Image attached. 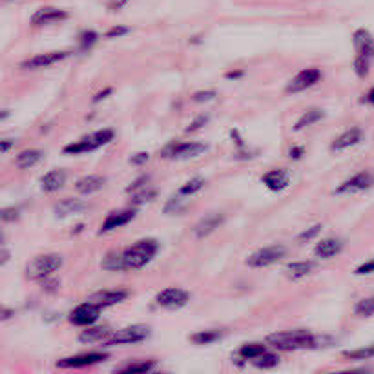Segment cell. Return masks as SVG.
<instances>
[{
    "mask_svg": "<svg viewBox=\"0 0 374 374\" xmlns=\"http://www.w3.org/2000/svg\"><path fill=\"white\" fill-rule=\"evenodd\" d=\"M218 97L214 90H206V91H196L192 95L193 103H208V101H214Z\"/></svg>",
    "mask_w": 374,
    "mask_h": 374,
    "instance_id": "cell-43",
    "label": "cell"
},
{
    "mask_svg": "<svg viewBox=\"0 0 374 374\" xmlns=\"http://www.w3.org/2000/svg\"><path fill=\"white\" fill-rule=\"evenodd\" d=\"M42 157H44V153H42L41 150H37V148L24 150V152H21L17 156V159H15V165H17V168H21V170H28V168H31V166L37 165Z\"/></svg>",
    "mask_w": 374,
    "mask_h": 374,
    "instance_id": "cell-27",
    "label": "cell"
},
{
    "mask_svg": "<svg viewBox=\"0 0 374 374\" xmlns=\"http://www.w3.org/2000/svg\"><path fill=\"white\" fill-rule=\"evenodd\" d=\"M68 19V11L59 8H41L31 15V24L34 26H50V24H59V22L66 21Z\"/></svg>",
    "mask_w": 374,
    "mask_h": 374,
    "instance_id": "cell-16",
    "label": "cell"
},
{
    "mask_svg": "<svg viewBox=\"0 0 374 374\" xmlns=\"http://www.w3.org/2000/svg\"><path fill=\"white\" fill-rule=\"evenodd\" d=\"M287 248L283 245H271V247L259 248V251L252 252L247 259V265L251 268H265L271 265L278 263L281 258H285Z\"/></svg>",
    "mask_w": 374,
    "mask_h": 374,
    "instance_id": "cell-7",
    "label": "cell"
},
{
    "mask_svg": "<svg viewBox=\"0 0 374 374\" xmlns=\"http://www.w3.org/2000/svg\"><path fill=\"white\" fill-rule=\"evenodd\" d=\"M101 310H103V307H99V305H95L91 303L90 300H86L84 303L77 305V307L71 310L70 323H74L75 327H90V325H94L95 321L99 320Z\"/></svg>",
    "mask_w": 374,
    "mask_h": 374,
    "instance_id": "cell-8",
    "label": "cell"
},
{
    "mask_svg": "<svg viewBox=\"0 0 374 374\" xmlns=\"http://www.w3.org/2000/svg\"><path fill=\"white\" fill-rule=\"evenodd\" d=\"M363 141V132L362 128H350V130H347V132H343L341 136H338L336 139H334V143L330 144V150L333 152H343V150L347 148H353V146H356V144H360Z\"/></svg>",
    "mask_w": 374,
    "mask_h": 374,
    "instance_id": "cell-18",
    "label": "cell"
},
{
    "mask_svg": "<svg viewBox=\"0 0 374 374\" xmlns=\"http://www.w3.org/2000/svg\"><path fill=\"white\" fill-rule=\"evenodd\" d=\"M11 146H15V139H2L0 141V152L8 153L11 150Z\"/></svg>",
    "mask_w": 374,
    "mask_h": 374,
    "instance_id": "cell-51",
    "label": "cell"
},
{
    "mask_svg": "<svg viewBox=\"0 0 374 374\" xmlns=\"http://www.w3.org/2000/svg\"><path fill=\"white\" fill-rule=\"evenodd\" d=\"M84 210H88L86 203L81 201V199L68 198V199H62L61 203H57L54 212L57 218H70V216L81 214V212H84Z\"/></svg>",
    "mask_w": 374,
    "mask_h": 374,
    "instance_id": "cell-24",
    "label": "cell"
},
{
    "mask_svg": "<svg viewBox=\"0 0 374 374\" xmlns=\"http://www.w3.org/2000/svg\"><path fill=\"white\" fill-rule=\"evenodd\" d=\"M104 185H106V177L99 176V173H90V176L81 177L75 183V190L79 193H83V196H90L94 192H99Z\"/></svg>",
    "mask_w": 374,
    "mask_h": 374,
    "instance_id": "cell-23",
    "label": "cell"
},
{
    "mask_svg": "<svg viewBox=\"0 0 374 374\" xmlns=\"http://www.w3.org/2000/svg\"><path fill=\"white\" fill-rule=\"evenodd\" d=\"M267 343L271 347H274L276 350L290 353V350L316 349V347L321 345V338L314 336L313 333H308L305 329L281 330V333L271 334L267 338Z\"/></svg>",
    "mask_w": 374,
    "mask_h": 374,
    "instance_id": "cell-1",
    "label": "cell"
},
{
    "mask_svg": "<svg viewBox=\"0 0 374 374\" xmlns=\"http://www.w3.org/2000/svg\"><path fill=\"white\" fill-rule=\"evenodd\" d=\"M267 350V345H263V343H245V345L239 347L238 350V356L241 358V360H256L258 356H261V354Z\"/></svg>",
    "mask_w": 374,
    "mask_h": 374,
    "instance_id": "cell-31",
    "label": "cell"
},
{
    "mask_svg": "<svg viewBox=\"0 0 374 374\" xmlns=\"http://www.w3.org/2000/svg\"><path fill=\"white\" fill-rule=\"evenodd\" d=\"M148 183H150V176H141V177H137L136 181H133L130 186H128L126 192H128V193L139 192V190H143V188H146V186H150Z\"/></svg>",
    "mask_w": 374,
    "mask_h": 374,
    "instance_id": "cell-42",
    "label": "cell"
},
{
    "mask_svg": "<svg viewBox=\"0 0 374 374\" xmlns=\"http://www.w3.org/2000/svg\"><path fill=\"white\" fill-rule=\"evenodd\" d=\"M205 183L206 181L203 179V177H192L190 181H186L185 185L179 188V193H181V196H185V198H190V196H193V193H198L199 190L205 186Z\"/></svg>",
    "mask_w": 374,
    "mask_h": 374,
    "instance_id": "cell-38",
    "label": "cell"
},
{
    "mask_svg": "<svg viewBox=\"0 0 374 374\" xmlns=\"http://www.w3.org/2000/svg\"><path fill=\"white\" fill-rule=\"evenodd\" d=\"M321 228H323V226H321V225L310 226V228H307V231H303L300 236H298V241H300V243L310 241V239H314L318 234H320Z\"/></svg>",
    "mask_w": 374,
    "mask_h": 374,
    "instance_id": "cell-44",
    "label": "cell"
},
{
    "mask_svg": "<svg viewBox=\"0 0 374 374\" xmlns=\"http://www.w3.org/2000/svg\"><path fill=\"white\" fill-rule=\"evenodd\" d=\"M231 137L236 141V144H238L239 150H245V143H243V139H241V136H239L238 130H231Z\"/></svg>",
    "mask_w": 374,
    "mask_h": 374,
    "instance_id": "cell-52",
    "label": "cell"
},
{
    "mask_svg": "<svg viewBox=\"0 0 374 374\" xmlns=\"http://www.w3.org/2000/svg\"><path fill=\"white\" fill-rule=\"evenodd\" d=\"M373 272H374V259H369V261H365L363 265H360V267L354 271V274L365 276V274H373Z\"/></svg>",
    "mask_w": 374,
    "mask_h": 374,
    "instance_id": "cell-48",
    "label": "cell"
},
{
    "mask_svg": "<svg viewBox=\"0 0 374 374\" xmlns=\"http://www.w3.org/2000/svg\"><path fill=\"white\" fill-rule=\"evenodd\" d=\"M314 267H316V263L310 261V259L308 261H292V263H288L285 267V274L290 280H301V278L310 274L314 271Z\"/></svg>",
    "mask_w": 374,
    "mask_h": 374,
    "instance_id": "cell-26",
    "label": "cell"
},
{
    "mask_svg": "<svg viewBox=\"0 0 374 374\" xmlns=\"http://www.w3.org/2000/svg\"><path fill=\"white\" fill-rule=\"evenodd\" d=\"M2 221L9 223V221H17L21 218V208L19 206H8V208L2 210V214H0Z\"/></svg>",
    "mask_w": 374,
    "mask_h": 374,
    "instance_id": "cell-41",
    "label": "cell"
},
{
    "mask_svg": "<svg viewBox=\"0 0 374 374\" xmlns=\"http://www.w3.org/2000/svg\"><path fill=\"white\" fill-rule=\"evenodd\" d=\"M62 267L61 254H41L35 256L26 265V278L34 281H44L55 274Z\"/></svg>",
    "mask_w": 374,
    "mask_h": 374,
    "instance_id": "cell-3",
    "label": "cell"
},
{
    "mask_svg": "<svg viewBox=\"0 0 374 374\" xmlns=\"http://www.w3.org/2000/svg\"><path fill=\"white\" fill-rule=\"evenodd\" d=\"M74 54V51H48V54H39L35 55V57L28 59V61H24L21 64L22 70H42V68H50L54 66V64H59V62H62L64 59H68L70 55Z\"/></svg>",
    "mask_w": 374,
    "mask_h": 374,
    "instance_id": "cell-10",
    "label": "cell"
},
{
    "mask_svg": "<svg viewBox=\"0 0 374 374\" xmlns=\"http://www.w3.org/2000/svg\"><path fill=\"white\" fill-rule=\"evenodd\" d=\"M370 68V59L362 57V55H356L354 57V71H356L358 77H367L369 75Z\"/></svg>",
    "mask_w": 374,
    "mask_h": 374,
    "instance_id": "cell-40",
    "label": "cell"
},
{
    "mask_svg": "<svg viewBox=\"0 0 374 374\" xmlns=\"http://www.w3.org/2000/svg\"><path fill=\"white\" fill-rule=\"evenodd\" d=\"M137 216L136 208H121V210H113L110 214L106 216V219L103 221L99 228V234H108V232H113L116 228H121V226L128 225L130 221H133Z\"/></svg>",
    "mask_w": 374,
    "mask_h": 374,
    "instance_id": "cell-13",
    "label": "cell"
},
{
    "mask_svg": "<svg viewBox=\"0 0 374 374\" xmlns=\"http://www.w3.org/2000/svg\"><path fill=\"white\" fill-rule=\"evenodd\" d=\"M9 117V110H2V117H0V121H6Z\"/></svg>",
    "mask_w": 374,
    "mask_h": 374,
    "instance_id": "cell-58",
    "label": "cell"
},
{
    "mask_svg": "<svg viewBox=\"0 0 374 374\" xmlns=\"http://www.w3.org/2000/svg\"><path fill=\"white\" fill-rule=\"evenodd\" d=\"M341 356L347 358V360H350V362H363V360H373V358H374V343H373V345L360 347V349L343 350V354H341Z\"/></svg>",
    "mask_w": 374,
    "mask_h": 374,
    "instance_id": "cell-32",
    "label": "cell"
},
{
    "mask_svg": "<svg viewBox=\"0 0 374 374\" xmlns=\"http://www.w3.org/2000/svg\"><path fill=\"white\" fill-rule=\"evenodd\" d=\"M152 369H156V362L153 360H141V362H132L123 367H117L116 370L123 374H144L150 373Z\"/></svg>",
    "mask_w": 374,
    "mask_h": 374,
    "instance_id": "cell-29",
    "label": "cell"
},
{
    "mask_svg": "<svg viewBox=\"0 0 374 374\" xmlns=\"http://www.w3.org/2000/svg\"><path fill=\"white\" fill-rule=\"evenodd\" d=\"M150 336V327L148 325H130V327H124V329L116 330L111 334L110 338L106 340L108 347L113 345H133V343H141L146 338Z\"/></svg>",
    "mask_w": 374,
    "mask_h": 374,
    "instance_id": "cell-6",
    "label": "cell"
},
{
    "mask_svg": "<svg viewBox=\"0 0 374 374\" xmlns=\"http://www.w3.org/2000/svg\"><path fill=\"white\" fill-rule=\"evenodd\" d=\"M290 172L285 168L268 170L267 173L261 176V183H263L271 192H283V190L288 188V185H290Z\"/></svg>",
    "mask_w": 374,
    "mask_h": 374,
    "instance_id": "cell-15",
    "label": "cell"
},
{
    "mask_svg": "<svg viewBox=\"0 0 374 374\" xmlns=\"http://www.w3.org/2000/svg\"><path fill=\"white\" fill-rule=\"evenodd\" d=\"M323 117H325V111L321 110V108H310V110L305 111L303 116H301L300 119H298V123H296V126H294V130H296V132H301V130H305V128H308V126H313V124L320 123V121L323 119Z\"/></svg>",
    "mask_w": 374,
    "mask_h": 374,
    "instance_id": "cell-28",
    "label": "cell"
},
{
    "mask_svg": "<svg viewBox=\"0 0 374 374\" xmlns=\"http://www.w3.org/2000/svg\"><path fill=\"white\" fill-rule=\"evenodd\" d=\"M188 301H190L188 292L181 290V288H176V287L165 288V290H161L156 296V303L163 308H170V310L185 307Z\"/></svg>",
    "mask_w": 374,
    "mask_h": 374,
    "instance_id": "cell-12",
    "label": "cell"
},
{
    "mask_svg": "<svg viewBox=\"0 0 374 374\" xmlns=\"http://www.w3.org/2000/svg\"><path fill=\"white\" fill-rule=\"evenodd\" d=\"M11 316H15V310H11V308L4 307V310H2V321H8Z\"/></svg>",
    "mask_w": 374,
    "mask_h": 374,
    "instance_id": "cell-56",
    "label": "cell"
},
{
    "mask_svg": "<svg viewBox=\"0 0 374 374\" xmlns=\"http://www.w3.org/2000/svg\"><path fill=\"white\" fill-rule=\"evenodd\" d=\"M374 185V176L370 172H360L356 176H353L350 179L341 183L334 192L336 193H356V192H363V190H369L370 186Z\"/></svg>",
    "mask_w": 374,
    "mask_h": 374,
    "instance_id": "cell-14",
    "label": "cell"
},
{
    "mask_svg": "<svg viewBox=\"0 0 374 374\" xmlns=\"http://www.w3.org/2000/svg\"><path fill=\"white\" fill-rule=\"evenodd\" d=\"M208 121H210V117L208 116H199V117H196V119L192 121V123L188 124V128H186V132H198V130H201L203 126H206V124H208Z\"/></svg>",
    "mask_w": 374,
    "mask_h": 374,
    "instance_id": "cell-45",
    "label": "cell"
},
{
    "mask_svg": "<svg viewBox=\"0 0 374 374\" xmlns=\"http://www.w3.org/2000/svg\"><path fill=\"white\" fill-rule=\"evenodd\" d=\"M343 251V241L340 238H325L314 248V256L320 259H333Z\"/></svg>",
    "mask_w": 374,
    "mask_h": 374,
    "instance_id": "cell-22",
    "label": "cell"
},
{
    "mask_svg": "<svg viewBox=\"0 0 374 374\" xmlns=\"http://www.w3.org/2000/svg\"><path fill=\"white\" fill-rule=\"evenodd\" d=\"M354 314L360 318L374 316V296L363 298V300L358 301L356 307H354Z\"/></svg>",
    "mask_w": 374,
    "mask_h": 374,
    "instance_id": "cell-37",
    "label": "cell"
},
{
    "mask_svg": "<svg viewBox=\"0 0 374 374\" xmlns=\"http://www.w3.org/2000/svg\"><path fill=\"white\" fill-rule=\"evenodd\" d=\"M101 267L104 268V271L108 272H123L124 267H123V254L117 251L113 252H108L106 258L101 261Z\"/></svg>",
    "mask_w": 374,
    "mask_h": 374,
    "instance_id": "cell-33",
    "label": "cell"
},
{
    "mask_svg": "<svg viewBox=\"0 0 374 374\" xmlns=\"http://www.w3.org/2000/svg\"><path fill=\"white\" fill-rule=\"evenodd\" d=\"M126 4L128 0H108V8H110L111 11H119V9H123Z\"/></svg>",
    "mask_w": 374,
    "mask_h": 374,
    "instance_id": "cell-50",
    "label": "cell"
},
{
    "mask_svg": "<svg viewBox=\"0 0 374 374\" xmlns=\"http://www.w3.org/2000/svg\"><path fill=\"white\" fill-rule=\"evenodd\" d=\"M130 296L128 294V290H124V288H110V290H99L95 292V294H91L88 300L91 301V303L99 305V307H111V305H117L121 303V301H124L126 298Z\"/></svg>",
    "mask_w": 374,
    "mask_h": 374,
    "instance_id": "cell-17",
    "label": "cell"
},
{
    "mask_svg": "<svg viewBox=\"0 0 374 374\" xmlns=\"http://www.w3.org/2000/svg\"><path fill=\"white\" fill-rule=\"evenodd\" d=\"M243 74H245V71H243V70H236V71H228V74H226L225 77L228 79V81H238V79L243 77Z\"/></svg>",
    "mask_w": 374,
    "mask_h": 374,
    "instance_id": "cell-54",
    "label": "cell"
},
{
    "mask_svg": "<svg viewBox=\"0 0 374 374\" xmlns=\"http://www.w3.org/2000/svg\"><path fill=\"white\" fill-rule=\"evenodd\" d=\"M126 34H130V28H126V26H113L110 31H106V39H119Z\"/></svg>",
    "mask_w": 374,
    "mask_h": 374,
    "instance_id": "cell-46",
    "label": "cell"
},
{
    "mask_svg": "<svg viewBox=\"0 0 374 374\" xmlns=\"http://www.w3.org/2000/svg\"><path fill=\"white\" fill-rule=\"evenodd\" d=\"M252 363H254L258 369H272V367H276L278 363H280V356H278L276 353H268V350H265L261 356L252 360Z\"/></svg>",
    "mask_w": 374,
    "mask_h": 374,
    "instance_id": "cell-36",
    "label": "cell"
},
{
    "mask_svg": "<svg viewBox=\"0 0 374 374\" xmlns=\"http://www.w3.org/2000/svg\"><path fill=\"white\" fill-rule=\"evenodd\" d=\"M97 41H99V34H97V31H94V29H84L83 34L79 35V50L90 51Z\"/></svg>",
    "mask_w": 374,
    "mask_h": 374,
    "instance_id": "cell-34",
    "label": "cell"
},
{
    "mask_svg": "<svg viewBox=\"0 0 374 374\" xmlns=\"http://www.w3.org/2000/svg\"><path fill=\"white\" fill-rule=\"evenodd\" d=\"M111 94V88H106V90H103V91H99V94L95 95L94 97V103L97 104V103H101V101H104L108 97V95Z\"/></svg>",
    "mask_w": 374,
    "mask_h": 374,
    "instance_id": "cell-53",
    "label": "cell"
},
{
    "mask_svg": "<svg viewBox=\"0 0 374 374\" xmlns=\"http://www.w3.org/2000/svg\"><path fill=\"white\" fill-rule=\"evenodd\" d=\"M111 330L108 325H101V327H84V330L79 334V340L84 341V343H95V341H106L111 336Z\"/></svg>",
    "mask_w": 374,
    "mask_h": 374,
    "instance_id": "cell-25",
    "label": "cell"
},
{
    "mask_svg": "<svg viewBox=\"0 0 374 374\" xmlns=\"http://www.w3.org/2000/svg\"><path fill=\"white\" fill-rule=\"evenodd\" d=\"M208 152V146L205 143H196V141H185V143H168L165 148L161 150L159 156L163 159H173V161H185L193 159V157L203 156Z\"/></svg>",
    "mask_w": 374,
    "mask_h": 374,
    "instance_id": "cell-5",
    "label": "cell"
},
{
    "mask_svg": "<svg viewBox=\"0 0 374 374\" xmlns=\"http://www.w3.org/2000/svg\"><path fill=\"white\" fill-rule=\"evenodd\" d=\"M66 179H68V173L64 172V170H61V168L51 170V172L44 173V176L41 177L42 192H46V193L59 192V190H61L62 186L66 185Z\"/></svg>",
    "mask_w": 374,
    "mask_h": 374,
    "instance_id": "cell-21",
    "label": "cell"
},
{
    "mask_svg": "<svg viewBox=\"0 0 374 374\" xmlns=\"http://www.w3.org/2000/svg\"><path fill=\"white\" fill-rule=\"evenodd\" d=\"M159 252V241L152 238H144L130 245L128 248L121 251L123 254L124 271H139L146 267Z\"/></svg>",
    "mask_w": 374,
    "mask_h": 374,
    "instance_id": "cell-2",
    "label": "cell"
},
{
    "mask_svg": "<svg viewBox=\"0 0 374 374\" xmlns=\"http://www.w3.org/2000/svg\"><path fill=\"white\" fill-rule=\"evenodd\" d=\"M113 137H116L113 130L104 128V130H99V132L91 133V136L83 137V139H79L75 141V143L64 146V153H68V156H79V153L94 152V150L101 148V146H104V144L111 143Z\"/></svg>",
    "mask_w": 374,
    "mask_h": 374,
    "instance_id": "cell-4",
    "label": "cell"
},
{
    "mask_svg": "<svg viewBox=\"0 0 374 374\" xmlns=\"http://www.w3.org/2000/svg\"><path fill=\"white\" fill-rule=\"evenodd\" d=\"M186 208V199L185 196H181V193H177V196H172V198L166 201L165 205V214L168 216H173V214H181L183 210Z\"/></svg>",
    "mask_w": 374,
    "mask_h": 374,
    "instance_id": "cell-35",
    "label": "cell"
},
{
    "mask_svg": "<svg viewBox=\"0 0 374 374\" xmlns=\"http://www.w3.org/2000/svg\"><path fill=\"white\" fill-rule=\"evenodd\" d=\"M148 159H150L148 152H137L130 157V163H132L133 166H143L144 163H148Z\"/></svg>",
    "mask_w": 374,
    "mask_h": 374,
    "instance_id": "cell-47",
    "label": "cell"
},
{
    "mask_svg": "<svg viewBox=\"0 0 374 374\" xmlns=\"http://www.w3.org/2000/svg\"><path fill=\"white\" fill-rule=\"evenodd\" d=\"M221 338H223V330L208 329V330H199V333L192 334L190 340H192L196 345H210V343H214V341L221 340Z\"/></svg>",
    "mask_w": 374,
    "mask_h": 374,
    "instance_id": "cell-30",
    "label": "cell"
},
{
    "mask_svg": "<svg viewBox=\"0 0 374 374\" xmlns=\"http://www.w3.org/2000/svg\"><path fill=\"white\" fill-rule=\"evenodd\" d=\"M354 48H356V55H362L373 61L374 59V37L367 31V29L360 28L354 31L353 35Z\"/></svg>",
    "mask_w": 374,
    "mask_h": 374,
    "instance_id": "cell-19",
    "label": "cell"
},
{
    "mask_svg": "<svg viewBox=\"0 0 374 374\" xmlns=\"http://www.w3.org/2000/svg\"><path fill=\"white\" fill-rule=\"evenodd\" d=\"M321 70L318 68H307V70H301L296 77L292 79L290 83H288L287 91L288 94H300V91L308 90V88L316 86L318 83L321 81Z\"/></svg>",
    "mask_w": 374,
    "mask_h": 374,
    "instance_id": "cell-11",
    "label": "cell"
},
{
    "mask_svg": "<svg viewBox=\"0 0 374 374\" xmlns=\"http://www.w3.org/2000/svg\"><path fill=\"white\" fill-rule=\"evenodd\" d=\"M108 360V353H99V350H94V353H83V354H75V356H68L59 360L57 367L59 369H83V367L95 365V363H101Z\"/></svg>",
    "mask_w": 374,
    "mask_h": 374,
    "instance_id": "cell-9",
    "label": "cell"
},
{
    "mask_svg": "<svg viewBox=\"0 0 374 374\" xmlns=\"http://www.w3.org/2000/svg\"><path fill=\"white\" fill-rule=\"evenodd\" d=\"M8 259H9V252H8V248H2V261H0V265H6L8 263Z\"/></svg>",
    "mask_w": 374,
    "mask_h": 374,
    "instance_id": "cell-57",
    "label": "cell"
},
{
    "mask_svg": "<svg viewBox=\"0 0 374 374\" xmlns=\"http://www.w3.org/2000/svg\"><path fill=\"white\" fill-rule=\"evenodd\" d=\"M157 192L153 188H150V186H146V188L139 190V192L132 193V199H130V203H132L133 206L137 205H143V203H148L152 201V199H156Z\"/></svg>",
    "mask_w": 374,
    "mask_h": 374,
    "instance_id": "cell-39",
    "label": "cell"
},
{
    "mask_svg": "<svg viewBox=\"0 0 374 374\" xmlns=\"http://www.w3.org/2000/svg\"><path fill=\"white\" fill-rule=\"evenodd\" d=\"M363 103H367V104H370V106H374V86L370 88V90L365 94V97H363Z\"/></svg>",
    "mask_w": 374,
    "mask_h": 374,
    "instance_id": "cell-55",
    "label": "cell"
},
{
    "mask_svg": "<svg viewBox=\"0 0 374 374\" xmlns=\"http://www.w3.org/2000/svg\"><path fill=\"white\" fill-rule=\"evenodd\" d=\"M223 223H225V216L214 212V214H210V216H206V218H203L201 221L198 223V225L193 226V236H196L198 239L206 238V236L214 234V232L218 231Z\"/></svg>",
    "mask_w": 374,
    "mask_h": 374,
    "instance_id": "cell-20",
    "label": "cell"
},
{
    "mask_svg": "<svg viewBox=\"0 0 374 374\" xmlns=\"http://www.w3.org/2000/svg\"><path fill=\"white\" fill-rule=\"evenodd\" d=\"M303 156H305L303 146H292V148L288 150V157H290V159H294V161L301 159Z\"/></svg>",
    "mask_w": 374,
    "mask_h": 374,
    "instance_id": "cell-49",
    "label": "cell"
}]
</instances>
